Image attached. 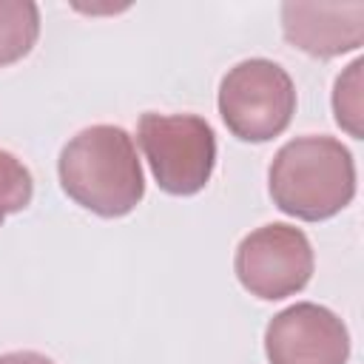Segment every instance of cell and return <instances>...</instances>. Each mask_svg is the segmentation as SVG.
Returning <instances> with one entry per match:
<instances>
[{
  "instance_id": "1",
  "label": "cell",
  "mask_w": 364,
  "mask_h": 364,
  "mask_svg": "<svg viewBox=\"0 0 364 364\" xmlns=\"http://www.w3.org/2000/svg\"><path fill=\"white\" fill-rule=\"evenodd\" d=\"M57 176L68 199L102 219L128 216L145 196L136 145L119 125H91L74 134L60 151Z\"/></svg>"
},
{
  "instance_id": "2",
  "label": "cell",
  "mask_w": 364,
  "mask_h": 364,
  "mask_svg": "<svg viewBox=\"0 0 364 364\" xmlns=\"http://www.w3.org/2000/svg\"><path fill=\"white\" fill-rule=\"evenodd\" d=\"M267 191L282 213L301 222H324L355 196L353 154L327 134L296 136L276 151L267 168Z\"/></svg>"
},
{
  "instance_id": "11",
  "label": "cell",
  "mask_w": 364,
  "mask_h": 364,
  "mask_svg": "<svg viewBox=\"0 0 364 364\" xmlns=\"http://www.w3.org/2000/svg\"><path fill=\"white\" fill-rule=\"evenodd\" d=\"M0 364H54V361L34 350H14V353H3Z\"/></svg>"
},
{
  "instance_id": "6",
  "label": "cell",
  "mask_w": 364,
  "mask_h": 364,
  "mask_svg": "<svg viewBox=\"0 0 364 364\" xmlns=\"http://www.w3.org/2000/svg\"><path fill=\"white\" fill-rule=\"evenodd\" d=\"M264 355L270 364H347V324L327 307L296 301L264 327Z\"/></svg>"
},
{
  "instance_id": "5",
  "label": "cell",
  "mask_w": 364,
  "mask_h": 364,
  "mask_svg": "<svg viewBox=\"0 0 364 364\" xmlns=\"http://www.w3.org/2000/svg\"><path fill=\"white\" fill-rule=\"evenodd\" d=\"M313 267L316 259L310 239L304 236V230L284 222H270L250 230L239 242L233 256L239 284L262 301L296 296L307 287Z\"/></svg>"
},
{
  "instance_id": "9",
  "label": "cell",
  "mask_w": 364,
  "mask_h": 364,
  "mask_svg": "<svg viewBox=\"0 0 364 364\" xmlns=\"http://www.w3.org/2000/svg\"><path fill=\"white\" fill-rule=\"evenodd\" d=\"M361 68H364V60H353L338 77H336V85H333V114H336V122L353 136V139H361L364 136V128H361Z\"/></svg>"
},
{
  "instance_id": "4",
  "label": "cell",
  "mask_w": 364,
  "mask_h": 364,
  "mask_svg": "<svg viewBox=\"0 0 364 364\" xmlns=\"http://www.w3.org/2000/svg\"><path fill=\"white\" fill-rule=\"evenodd\" d=\"M136 142L156 185L171 196H193L213 176L216 134L196 114L145 111L136 122Z\"/></svg>"
},
{
  "instance_id": "8",
  "label": "cell",
  "mask_w": 364,
  "mask_h": 364,
  "mask_svg": "<svg viewBox=\"0 0 364 364\" xmlns=\"http://www.w3.org/2000/svg\"><path fill=\"white\" fill-rule=\"evenodd\" d=\"M40 37V9L31 0H0V68L23 60Z\"/></svg>"
},
{
  "instance_id": "7",
  "label": "cell",
  "mask_w": 364,
  "mask_h": 364,
  "mask_svg": "<svg viewBox=\"0 0 364 364\" xmlns=\"http://www.w3.org/2000/svg\"><path fill=\"white\" fill-rule=\"evenodd\" d=\"M284 40L318 60L341 57L364 43V3H284Z\"/></svg>"
},
{
  "instance_id": "3",
  "label": "cell",
  "mask_w": 364,
  "mask_h": 364,
  "mask_svg": "<svg viewBox=\"0 0 364 364\" xmlns=\"http://www.w3.org/2000/svg\"><path fill=\"white\" fill-rule=\"evenodd\" d=\"M216 105L225 128L236 139L270 142L287 131L296 114V85L279 63L250 57L228 68Z\"/></svg>"
},
{
  "instance_id": "10",
  "label": "cell",
  "mask_w": 364,
  "mask_h": 364,
  "mask_svg": "<svg viewBox=\"0 0 364 364\" xmlns=\"http://www.w3.org/2000/svg\"><path fill=\"white\" fill-rule=\"evenodd\" d=\"M31 196H34L31 171L11 151L0 148V225L11 213H20L31 202Z\"/></svg>"
}]
</instances>
